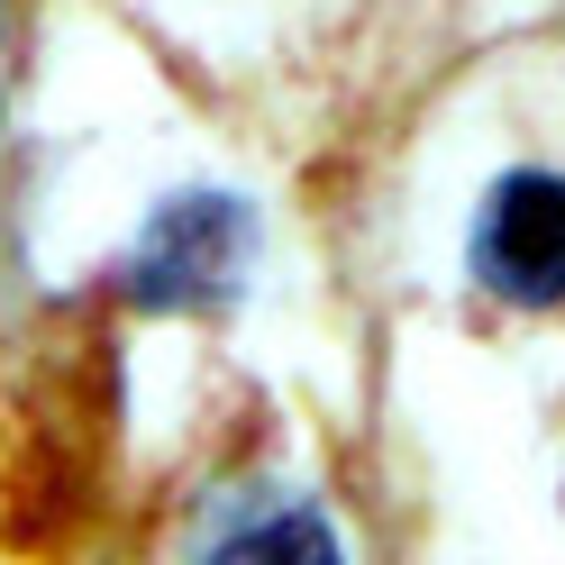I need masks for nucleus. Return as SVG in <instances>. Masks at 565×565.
Segmentation results:
<instances>
[{
	"label": "nucleus",
	"instance_id": "1",
	"mask_svg": "<svg viewBox=\"0 0 565 565\" xmlns=\"http://www.w3.org/2000/svg\"><path fill=\"white\" fill-rule=\"evenodd\" d=\"M246 265H256V210L220 183H192L147 210L137 246L119 256V301L128 310H164V320H210L246 292Z\"/></svg>",
	"mask_w": 565,
	"mask_h": 565
},
{
	"label": "nucleus",
	"instance_id": "2",
	"mask_svg": "<svg viewBox=\"0 0 565 565\" xmlns=\"http://www.w3.org/2000/svg\"><path fill=\"white\" fill-rule=\"evenodd\" d=\"M466 274L502 310H556L565 301V173L556 164H511L483 192L466 228Z\"/></svg>",
	"mask_w": 565,
	"mask_h": 565
},
{
	"label": "nucleus",
	"instance_id": "3",
	"mask_svg": "<svg viewBox=\"0 0 565 565\" xmlns=\"http://www.w3.org/2000/svg\"><path fill=\"white\" fill-rule=\"evenodd\" d=\"M201 565H347V539L320 502H282V511L237 520Z\"/></svg>",
	"mask_w": 565,
	"mask_h": 565
},
{
	"label": "nucleus",
	"instance_id": "4",
	"mask_svg": "<svg viewBox=\"0 0 565 565\" xmlns=\"http://www.w3.org/2000/svg\"><path fill=\"white\" fill-rule=\"evenodd\" d=\"M0 74H10V0H0ZM0 100H10V83H0Z\"/></svg>",
	"mask_w": 565,
	"mask_h": 565
}]
</instances>
